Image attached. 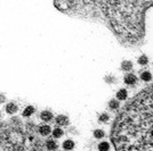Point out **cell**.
<instances>
[{
	"label": "cell",
	"mask_w": 153,
	"mask_h": 151,
	"mask_svg": "<svg viewBox=\"0 0 153 151\" xmlns=\"http://www.w3.org/2000/svg\"><path fill=\"white\" fill-rule=\"evenodd\" d=\"M137 62H138V64H140V66H145V65L149 64V57H147L146 55H142V56L137 59Z\"/></svg>",
	"instance_id": "obj_18"
},
{
	"label": "cell",
	"mask_w": 153,
	"mask_h": 151,
	"mask_svg": "<svg viewBox=\"0 0 153 151\" xmlns=\"http://www.w3.org/2000/svg\"><path fill=\"white\" fill-rule=\"evenodd\" d=\"M45 144H46V148H47L49 151H54L58 148L57 142H56L54 139H47L45 142Z\"/></svg>",
	"instance_id": "obj_7"
},
{
	"label": "cell",
	"mask_w": 153,
	"mask_h": 151,
	"mask_svg": "<svg viewBox=\"0 0 153 151\" xmlns=\"http://www.w3.org/2000/svg\"><path fill=\"white\" fill-rule=\"evenodd\" d=\"M118 151H153V86L128 105L117 123Z\"/></svg>",
	"instance_id": "obj_1"
},
{
	"label": "cell",
	"mask_w": 153,
	"mask_h": 151,
	"mask_svg": "<svg viewBox=\"0 0 153 151\" xmlns=\"http://www.w3.org/2000/svg\"><path fill=\"white\" fill-rule=\"evenodd\" d=\"M51 134H53V138L54 139H59V138H62L63 136V134H64V131H63V128L62 127H55L53 131H51Z\"/></svg>",
	"instance_id": "obj_11"
},
{
	"label": "cell",
	"mask_w": 153,
	"mask_h": 151,
	"mask_svg": "<svg viewBox=\"0 0 153 151\" xmlns=\"http://www.w3.org/2000/svg\"><path fill=\"white\" fill-rule=\"evenodd\" d=\"M0 117H1V110H0Z\"/></svg>",
	"instance_id": "obj_21"
},
{
	"label": "cell",
	"mask_w": 153,
	"mask_h": 151,
	"mask_svg": "<svg viewBox=\"0 0 153 151\" xmlns=\"http://www.w3.org/2000/svg\"><path fill=\"white\" fill-rule=\"evenodd\" d=\"M6 95L5 93H2V92H0V103H4L5 101H6Z\"/></svg>",
	"instance_id": "obj_20"
},
{
	"label": "cell",
	"mask_w": 153,
	"mask_h": 151,
	"mask_svg": "<svg viewBox=\"0 0 153 151\" xmlns=\"http://www.w3.org/2000/svg\"><path fill=\"white\" fill-rule=\"evenodd\" d=\"M40 119L42 120V122H45V123H49L51 120H53V118H54V115H53V113H51V110H42L41 113H40Z\"/></svg>",
	"instance_id": "obj_4"
},
{
	"label": "cell",
	"mask_w": 153,
	"mask_h": 151,
	"mask_svg": "<svg viewBox=\"0 0 153 151\" xmlns=\"http://www.w3.org/2000/svg\"><path fill=\"white\" fill-rule=\"evenodd\" d=\"M123 82L126 83L127 85H131L133 86V85H135L137 83V77L133 73H128L127 75L123 77Z\"/></svg>",
	"instance_id": "obj_5"
},
{
	"label": "cell",
	"mask_w": 153,
	"mask_h": 151,
	"mask_svg": "<svg viewBox=\"0 0 153 151\" xmlns=\"http://www.w3.org/2000/svg\"><path fill=\"white\" fill-rule=\"evenodd\" d=\"M128 98V91L126 89H120L117 92V100H126Z\"/></svg>",
	"instance_id": "obj_10"
},
{
	"label": "cell",
	"mask_w": 153,
	"mask_h": 151,
	"mask_svg": "<svg viewBox=\"0 0 153 151\" xmlns=\"http://www.w3.org/2000/svg\"><path fill=\"white\" fill-rule=\"evenodd\" d=\"M97 148H98V151H108L110 150V143L106 141H102L97 145Z\"/></svg>",
	"instance_id": "obj_15"
},
{
	"label": "cell",
	"mask_w": 153,
	"mask_h": 151,
	"mask_svg": "<svg viewBox=\"0 0 153 151\" xmlns=\"http://www.w3.org/2000/svg\"><path fill=\"white\" fill-rule=\"evenodd\" d=\"M38 132L42 136H47L51 133V127L48 124H42V125L38 126Z\"/></svg>",
	"instance_id": "obj_6"
},
{
	"label": "cell",
	"mask_w": 153,
	"mask_h": 151,
	"mask_svg": "<svg viewBox=\"0 0 153 151\" xmlns=\"http://www.w3.org/2000/svg\"><path fill=\"white\" fill-rule=\"evenodd\" d=\"M5 110H6L7 114L13 115V114L19 111V105L15 101H9V102H7L6 106H5Z\"/></svg>",
	"instance_id": "obj_2"
},
{
	"label": "cell",
	"mask_w": 153,
	"mask_h": 151,
	"mask_svg": "<svg viewBox=\"0 0 153 151\" xmlns=\"http://www.w3.org/2000/svg\"><path fill=\"white\" fill-rule=\"evenodd\" d=\"M93 135H94V138L95 139H103L104 136H105V132H104L103 130L97 128V130H95V131L93 132Z\"/></svg>",
	"instance_id": "obj_17"
},
{
	"label": "cell",
	"mask_w": 153,
	"mask_h": 151,
	"mask_svg": "<svg viewBox=\"0 0 153 151\" xmlns=\"http://www.w3.org/2000/svg\"><path fill=\"white\" fill-rule=\"evenodd\" d=\"M108 120H110V115L108 113L100 114V116H98V122L100 123H108Z\"/></svg>",
	"instance_id": "obj_16"
},
{
	"label": "cell",
	"mask_w": 153,
	"mask_h": 151,
	"mask_svg": "<svg viewBox=\"0 0 153 151\" xmlns=\"http://www.w3.org/2000/svg\"><path fill=\"white\" fill-rule=\"evenodd\" d=\"M63 149L66 151H70V150H73L74 149V147H76V143H74V141L73 140H71V139H68V140H65L63 142Z\"/></svg>",
	"instance_id": "obj_8"
},
{
	"label": "cell",
	"mask_w": 153,
	"mask_h": 151,
	"mask_svg": "<svg viewBox=\"0 0 153 151\" xmlns=\"http://www.w3.org/2000/svg\"><path fill=\"white\" fill-rule=\"evenodd\" d=\"M36 111V108L34 106H31V105H29V106H26L24 109H23V111H22V115H23V117H30L31 115H33Z\"/></svg>",
	"instance_id": "obj_9"
},
{
	"label": "cell",
	"mask_w": 153,
	"mask_h": 151,
	"mask_svg": "<svg viewBox=\"0 0 153 151\" xmlns=\"http://www.w3.org/2000/svg\"><path fill=\"white\" fill-rule=\"evenodd\" d=\"M104 81L106 83H115L117 82V78H115V76L108 74V75H106L104 77Z\"/></svg>",
	"instance_id": "obj_19"
},
{
	"label": "cell",
	"mask_w": 153,
	"mask_h": 151,
	"mask_svg": "<svg viewBox=\"0 0 153 151\" xmlns=\"http://www.w3.org/2000/svg\"><path fill=\"white\" fill-rule=\"evenodd\" d=\"M140 78H142V81H144V82H150V81L152 80V74H151L149 70H144V72H142V74H140Z\"/></svg>",
	"instance_id": "obj_14"
},
{
	"label": "cell",
	"mask_w": 153,
	"mask_h": 151,
	"mask_svg": "<svg viewBox=\"0 0 153 151\" xmlns=\"http://www.w3.org/2000/svg\"><path fill=\"white\" fill-rule=\"evenodd\" d=\"M120 68H121L122 70H125V72H130V70L133 69V63H131L130 60H123L121 63Z\"/></svg>",
	"instance_id": "obj_12"
},
{
	"label": "cell",
	"mask_w": 153,
	"mask_h": 151,
	"mask_svg": "<svg viewBox=\"0 0 153 151\" xmlns=\"http://www.w3.org/2000/svg\"><path fill=\"white\" fill-rule=\"evenodd\" d=\"M108 108L111 110H117L120 108V102L119 100H115V99H112V100L108 101Z\"/></svg>",
	"instance_id": "obj_13"
},
{
	"label": "cell",
	"mask_w": 153,
	"mask_h": 151,
	"mask_svg": "<svg viewBox=\"0 0 153 151\" xmlns=\"http://www.w3.org/2000/svg\"><path fill=\"white\" fill-rule=\"evenodd\" d=\"M55 122H56V124H57L58 126H68L69 123H70V119H69V117H68L66 115L61 114V115L56 116Z\"/></svg>",
	"instance_id": "obj_3"
}]
</instances>
